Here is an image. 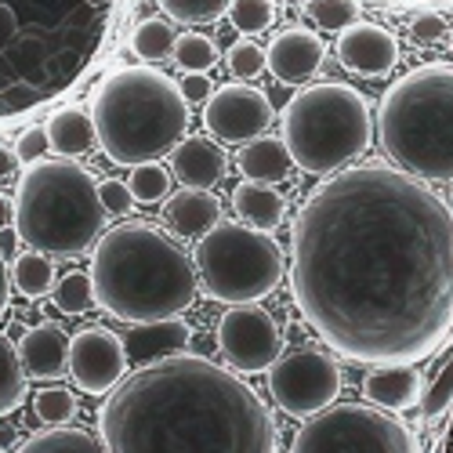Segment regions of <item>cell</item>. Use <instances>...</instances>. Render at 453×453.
Masks as SVG:
<instances>
[{"mask_svg":"<svg viewBox=\"0 0 453 453\" xmlns=\"http://www.w3.org/2000/svg\"><path fill=\"white\" fill-rule=\"evenodd\" d=\"M290 294L349 363L428 359L453 334V203L399 167H345L294 218Z\"/></svg>","mask_w":453,"mask_h":453,"instance_id":"6da1fadb","label":"cell"},{"mask_svg":"<svg viewBox=\"0 0 453 453\" xmlns=\"http://www.w3.org/2000/svg\"><path fill=\"white\" fill-rule=\"evenodd\" d=\"M109 453H276V421L243 377L181 352L134 370L98 410Z\"/></svg>","mask_w":453,"mask_h":453,"instance_id":"7a4b0ae2","label":"cell"},{"mask_svg":"<svg viewBox=\"0 0 453 453\" xmlns=\"http://www.w3.org/2000/svg\"><path fill=\"white\" fill-rule=\"evenodd\" d=\"M98 309L120 323L178 319L200 294L196 261L153 221H124L91 254Z\"/></svg>","mask_w":453,"mask_h":453,"instance_id":"3957f363","label":"cell"},{"mask_svg":"<svg viewBox=\"0 0 453 453\" xmlns=\"http://www.w3.org/2000/svg\"><path fill=\"white\" fill-rule=\"evenodd\" d=\"M91 117L102 153L120 167H142L185 142L188 102L167 73L153 65H124L95 88Z\"/></svg>","mask_w":453,"mask_h":453,"instance_id":"277c9868","label":"cell"},{"mask_svg":"<svg viewBox=\"0 0 453 453\" xmlns=\"http://www.w3.org/2000/svg\"><path fill=\"white\" fill-rule=\"evenodd\" d=\"M377 138L399 171L453 181V65H418L395 81L377 109Z\"/></svg>","mask_w":453,"mask_h":453,"instance_id":"5b68a950","label":"cell"},{"mask_svg":"<svg viewBox=\"0 0 453 453\" xmlns=\"http://www.w3.org/2000/svg\"><path fill=\"white\" fill-rule=\"evenodd\" d=\"M105 214L95 174L73 160H41L15 185V233L29 250L81 257L105 236Z\"/></svg>","mask_w":453,"mask_h":453,"instance_id":"8992f818","label":"cell"},{"mask_svg":"<svg viewBox=\"0 0 453 453\" xmlns=\"http://www.w3.org/2000/svg\"><path fill=\"white\" fill-rule=\"evenodd\" d=\"M283 142L305 174H334L359 160L373 142L370 102L342 81L301 88L283 109Z\"/></svg>","mask_w":453,"mask_h":453,"instance_id":"52a82bcc","label":"cell"},{"mask_svg":"<svg viewBox=\"0 0 453 453\" xmlns=\"http://www.w3.org/2000/svg\"><path fill=\"white\" fill-rule=\"evenodd\" d=\"M203 294L221 305H257L283 283L287 257L273 233H257L243 221H221L193 250Z\"/></svg>","mask_w":453,"mask_h":453,"instance_id":"ba28073f","label":"cell"},{"mask_svg":"<svg viewBox=\"0 0 453 453\" xmlns=\"http://www.w3.org/2000/svg\"><path fill=\"white\" fill-rule=\"evenodd\" d=\"M290 453H421L399 418L370 403H334L301 425Z\"/></svg>","mask_w":453,"mask_h":453,"instance_id":"9c48e42d","label":"cell"},{"mask_svg":"<svg viewBox=\"0 0 453 453\" xmlns=\"http://www.w3.org/2000/svg\"><path fill=\"white\" fill-rule=\"evenodd\" d=\"M269 395L287 418L309 421L330 410L342 395V366L319 349H297L280 356L269 370Z\"/></svg>","mask_w":453,"mask_h":453,"instance_id":"30bf717a","label":"cell"},{"mask_svg":"<svg viewBox=\"0 0 453 453\" xmlns=\"http://www.w3.org/2000/svg\"><path fill=\"white\" fill-rule=\"evenodd\" d=\"M218 349L240 373H265L280 363V326L261 305H236L218 319Z\"/></svg>","mask_w":453,"mask_h":453,"instance_id":"8fae6325","label":"cell"},{"mask_svg":"<svg viewBox=\"0 0 453 453\" xmlns=\"http://www.w3.org/2000/svg\"><path fill=\"white\" fill-rule=\"evenodd\" d=\"M127 342L109 326H84L73 334L69 377L84 395H112L127 381Z\"/></svg>","mask_w":453,"mask_h":453,"instance_id":"7c38bea8","label":"cell"},{"mask_svg":"<svg viewBox=\"0 0 453 453\" xmlns=\"http://www.w3.org/2000/svg\"><path fill=\"white\" fill-rule=\"evenodd\" d=\"M273 124V102L261 88L250 84H221L203 105V127L214 142L250 145L265 138Z\"/></svg>","mask_w":453,"mask_h":453,"instance_id":"4fadbf2b","label":"cell"},{"mask_svg":"<svg viewBox=\"0 0 453 453\" xmlns=\"http://www.w3.org/2000/svg\"><path fill=\"white\" fill-rule=\"evenodd\" d=\"M337 62L345 69L359 73V77H385V73L399 62V41L373 22H356L337 36Z\"/></svg>","mask_w":453,"mask_h":453,"instance_id":"5bb4252c","label":"cell"},{"mask_svg":"<svg viewBox=\"0 0 453 453\" xmlns=\"http://www.w3.org/2000/svg\"><path fill=\"white\" fill-rule=\"evenodd\" d=\"M326 58V44L305 26H294L273 36L269 44V73L280 84H309Z\"/></svg>","mask_w":453,"mask_h":453,"instance_id":"9a60e30c","label":"cell"},{"mask_svg":"<svg viewBox=\"0 0 453 453\" xmlns=\"http://www.w3.org/2000/svg\"><path fill=\"white\" fill-rule=\"evenodd\" d=\"M69 349L73 337L58 323H36L22 334L19 359L33 381H58L62 373H69Z\"/></svg>","mask_w":453,"mask_h":453,"instance_id":"2e32d148","label":"cell"},{"mask_svg":"<svg viewBox=\"0 0 453 453\" xmlns=\"http://www.w3.org/2000/svg\"><path fill=\"white\" fill-rule=\"evenodd\" d=\"M127 356L131 363L142 370V366H153L160 359H171V356H181L185 345L193 342V326H188L181 316L178 319H157V323H138L127 337Z\"/></svg>","mask_w":453,"mask_h":453,"instance_id":"e0dca14e","label":"cell"},{"mask_svg":"<svg viewBox=\"0 0 453 453\" xmlns=\"http://www.w3.org/2000/svg\"><path fill=\"white\" fill-rule=\"evenodd\" d=\"M229 157L214 138H185L174 153H171V174L185 185V188H211L214 181L225 178Z\"/></svg>","mask_w":453,"mask_h":453,"instance_id":"ac0fdd59","label":"cell"},{"mask_svg":"<svg viewBox=\"0 0 453 453\" xmlns=\"http://www.w3.org/2000/svg\"><path fill=\"white\" fill-rule=\"evenodd\" d=\"M363 399L377 410H410L425 399V377L413 366H373L363 381Z\"/></svg>","mask_w":453,"mask_h":453,"instance_id":"d6986e66","label":"cell"},{"mask_svg":"<svg viewBox=\"0 0 453 453\" xmlns=\"http://www.w3.org/2000/svg\"><path fill=\"white\" fill-rule=\"evenodd\" d=\"M164 214L174 233L203 240L211 229L221 225V200L211 188H178V193H171Z\"/></svg>","mask_w":453,"mask_h":453,"instance_id":"ffe728a7","label":"cell"},{"mask_svg":"<svg viewBox=\"0 0 453 453\" xmlns=\"http://www.w3.org/2000/svg\"><path fill=\"white\" fill-rule=\"evenodd\" d=\"M233 207H236V218L257 233L280 229L287 218V196H280L273 185H261V181H240L233 188Z\"/></svg>","mask_w":453,"mask_h":453,"instance_id":"44dd1931","label":"cell"},{"mask_svg":"<svg viewBox=\"0 0 453 453\" xmlns=\"http://www.w3.org/2000/svg\"><path fill=\"white\" fill-rule=\"evenodd\" d=\"M48 138H51V149H55V153H62L65 160H69V157H84L88 149L98 145V127H95L91 109H84V105H65V109L51 112Z\"/></svg>","mask_w":453,"mask_h":453,"instance_id":"7402d4cb","label":"cell"},{"mask_svg":"<svg viewBox=\"0 0 453 453\" xmlns=\"http://www.w3.org/2000/svg\"><path fill=\"white\" fill-rule=\"evenodd\" d=\"M236 167L247 181H261V185H276L290 174L294 160H290V149L283 138H257L250 145L240 149Z\"/></svg>","mask_w":453,"mask_h":453,"instance_id":"603a6c76","label":"cell"},{"mask_svg":"<svg viewBox=\"0 0 453 453\" xmlns=\"http://www.w3.org/2000/svg\"><path fill=\"white\" fill-rule=\"evenodd\" d=\"M12 453H109L102 439H95L84 428H48V432H36L29 439H22Z\"/></svg>","mask_w":453,"mask_h":453,"instance_id":"cb8c5ba5","label":"cell"},{"mask_svg":"<svg viewBox=\"0 0 453 453\" xmlns=\"http://www.w3.org/2000/svg\"><path fill=\"white\" fill-rule=\"evenodd\" d=\"M12 283L22 297L36 301V297H44L51 294L58 283H55V261L51 254H41V250H22L15 257V265H12Z\"/></svg>","mask_w":453,"mask_h":453,"instance_id":"d4e9b609","label":"cell"},{"mask_svg":"<svg viewBox=\"0 0 453 453\" xmlns=\"http://www.w3.org/2000/svg\"><path fill=\"white\" fill-rule=\"evenodd\" d=\"M26 366L19 359V345H12L4 334H0V418H8L15 413L22 403H26Z\"/></svg>","mask_w":453,"mask_h":453,"instance_id":"484cf974","label":"cell"},{"mask_svg":"<svg viewBox=\"0 0 453 453\" xmlns=\"http://www.w3.org/2000/svg\"><path fill=\"white\" fill-rule=\"evenodd\" d=\"M174 44H178V33H174L171 19H142L131 33V51L145 62L174 55Z\"/></svg>","mask_w":453,"mask_h":453,"instance_id":"4316f807","label":"cell"},{"mask_svg":"<svg viewBox=\"0 0 453 453\" xmlns=\"http://www.w3.org/2000/svg\"><path fill=\"white\" fill-rule=\"evenodd\" d=\"M55 305L65 316H84L91 309H98V297H95V283L91 273H65L55 287Z\"/></svg>","mask_w":453,"mask_h":453,"instance_id":"83f0119b","label":"cell"},{"mask_svg":"<svg viewBox=\"0 0 453 453\" xmlns=\"http://www.w3.org/2000/svg\"><path fill=\"white\" fill-rule=\"evenodd\" d=\"M33 413L44 428H65L73 418H77V399H73L69 388L51 385V388H41L33 395Z\"/></svg>","mask_w":453,"mask_h":453,"instance_id":"f1b7e54d","label":"cell"},{"mask_svg":"<svg viewBox=\"0 0 453 453\" xmlns=\"http://www.w3.org/2000/svg\"><path fill=\"white\" fill-rule=\"evenodd\" d=\"M160 12L171 19V22H181V26H207L221 15H229L233 0H157Z\"/></svg>","mask_w":453,"mask_h":453,"instance_id":"f546056e","label":"cell"},{"mask_svg":"<svg viewBox=\"0 0 453 453\" xmlns=\"http://www.w3.org/2000/svg\"><path fill=\"white\" fill-rule=\"evenodd\" d=\"M305 19L326 33H345L359 22V0H305Z\"/></svg>","mask_w":453,"mask_h":453,"instance_id":"4dcf8cb0","label":"cell"},{"mask_svg":"<svg viewBox=\"0 0 453 453\" xmlns=\"http://www.w3.org/2000/svg\"><path fill=\"white\" fill-rule=\"evenodd\" d=\"M174 62L185 73H207L218 62V48H214L211 36H203V33H181L178 44H174Z\"/></svg>","mask_w":453,"mask_h":453,"instance_id":"1f68e13d","label":"cell"},{"mask_svg":"<svg viewBox=\"0 0 453 453\" xmlns=\"http://www.w3.org/2000/svg\"><path fill=\"white\" fill-rule=\"evenodd\" d=\"M127 185H131V193H134L138 203H160L171 193V174L160 164H142V167L131 171Z\"/></svg>","mask_w":453,"mask_h":453,"instance_id":"d6a6232c","label":"cell"},{"mask_svg":"<svg viewBox=\"0 0 453 453\" xmlns=\"http://www.w3.org/2000/svg\"><path fill=\"white\" fill-rule=\"evenodd\" d=\"M225 58H229V73L236 81H254L269 69V48H257V41H247V36L236 41Z\"/></svg>","mask_w":453,"mask_h":453,"instance_id":"836d02e7","label":"cell"},{"mask_svg":"<svg viewBox=\"0 0 453 453\" xmlns=\"http://www.w3.org/2000/svg\"><path fill=\"white\" fill-rule=\"evenodd\" d=\"M229 19L240 33H265L276 22V4L273 0H233Z\"/></svg>","mask_w":453,"mask_h":453,"instance_id":"e575fe53","label":"cell"},{"mask_svg":"<svg viewBox=\"0 0 453 453\" xmlns=\"http://www.w3.org/2000/svg\"><path fill=\"white\" fill-rule=\"evenodd\" d=\"M421 410H425L428 421H435V418H442L446 410H453V359L439 370V377L428 385V392L421 399Z\"/></svg>","mask_w":453,"mask_h":453,"instance_id":"d590c367","label":"cell"},{"mask_svg":"<svg viewBox=\"0 0 453 453\" xmlns=\"http://www.w3.org/2000/svg\"><path fill=\"white\" fill-rule=\"evenodd\" d=\"M48 149H51L48 127H26V131L19 134V142H15V157H19V164L33 167V164H41V160H44Z\"/></svg>","mask_w":453,"mask_h":453,"instance_id":"8d00e7d4","label":"cell"},{"mask_svg":"<svg viewBox=\"0 0 453 453\" xmlns=\"http://www.w3.org/2000/svg\"><path fill=\"white\" fill-rule=\"evenodd\" d=\"M98 196H102L105 211H109V214H117V218L131 214V207L138 203V200H134V193H131V185H127V181H117V178L98 181Z\"/></svg>","mask_w":453,"mask_h":453,"instance_id":"74e56055","label":"cell"},{"mask_svg":"<svg viewBox=\"0 0 453 453\" xmlns=\"http://www.w3.org/2000/svg\"><path fill=\"white\" fill-rule=\"evenodd\" d=\"M410 36H413V44H421V48L442 41V36H446V22H442V15H432V12L418 15V19H413V26H410Z\"/></svg>","mask_w":453,"mask_h":453,"instance_id":"f35d334b","label":"cell"},{"mask_svg":"<svg viewBox=\"0 0 453 453\" xmlns=\"http://www.w3.org/2000/svg\"><path fill=\"white\" fill-rule=\"evenodd\" d=\"M178 88H181L185 102H211V95L218 91V88L207 81V73H188L185 81H178Z\"/></svg>","mask_w":453,"mask_h":453,"instance_id":"ab89813d","label":"cell"},{"mask_svg":"<svg viewBox=\"0 0 453 453\" xmlns=\"http://www.w3.org/2000/svg\"><path fill=\"white\" fill-rule=\"evenodd\" d=\"M12 269L4 265V254H0V316L8 312V305H12Z\"/></svg>","mask_w":453,"mask_h":453,"instance_id":"60d3db41","label":"cell"},{"mask_svg":"<svg viewBox=\"0 0 453 453\" xmlns=\"http://www.w3.org/2000/svg\"><path fill=\"white\" fill-rule=\"evenodd\" d=\"M15 164H19V157H15V149H8V145H0V181H8V178L15 174Z\"/></svg>","mask_w":453,"mask_h":453,"instance_id":"b9f144b4","label":"cell"},{"mask_svg":"<svg viewBox=\"0 0 453 453\" xmlns=\"http://www.w3.org/2000/svg\"><path fill=\"white\" fill-rule=\"evenodd\" d=\"M8 221H15V196L0 193V229H8Z\"/></svg>","mask_w":453,"mask_h":453,"instance_id":"7bdbcfd3","label":"cell"},{"mask_svg":"<svg viewBox=\"0 0 453 453\" xmlns=\"http://www.w3.org/2000/svg\"><path fill=\"white\" fill-rule=\"evenodd\" d=\"M88 4H95V8H105V4H112V0H88Z\"/></svg>","mask_w":453,"mask_h":453,"instance_id":"ee69618b","label":"cell"},{"mask_svg":"<svg viewBox=\"0 0 453 453\" xmlns=\"http://www.w3.org/2000/svg\"><path fill=\"white\" fill-rule=\"evenodd\" d=\"M449 446H453V425H449Z\"/></svg>","mask_w":453,"mask_h":453,"instance_id":"f6af8a7d","label":"cell"},{"mask_svg":"<svg viewBox=\"0 0 453 453\" xmlns=\"http://www.w3.org/2000/svg\"><path fill=\"white\" fill-rule=\"evenodd\" d=\"M449 44H453V33H449Z\"/></svg>","mask_w":453,"mask_h":453,"instance_id":"bcb514c9","label":"cell"},{"mask_svg":"<svg viewBox=\"0 0 453 453\" xmlns=\"http://www.w3.org/2000/svg\"><path fill=\"white\" fill-rule=\"evenodd\" d=\"M449 200H453V193H449Z\"/></svg>","mask_w":453,"mask_h":453,"instance_id":"7dc6e473","label":"cell"}]
</instances>
